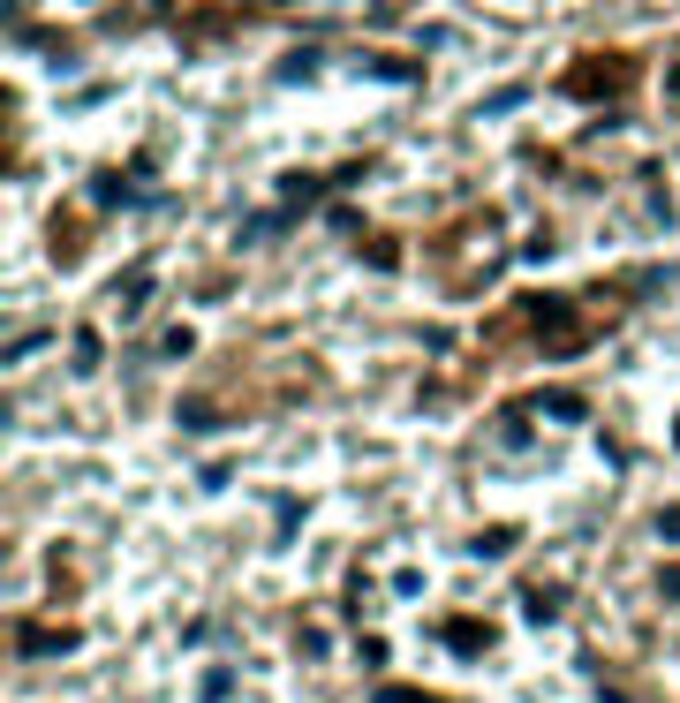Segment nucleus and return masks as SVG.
Segmentation results:
<instances>
[{"label":"nucleus","mask_w":680,"mask_h":703,"mask_svg":"<svg viewBox=\"0 0 680 703\" xmlns=\"http://www.w3.org/2000/svg\"><path fill=\"white\" fill-rule=\"evenodd\" d=\"M665 598H680V567H665Z\"/></svg>","instance_id":"obj_14"},{"label":"nucleus","mask_w":680,"mask_h":703,"mask_svg":"<svg viewBox=\"0 0 680 703\" xmlns=\"http://www.w3.org/2000/svg\"><path fill=\"white\" fill-rule=\"evenodd\" d=\"M16 643H23L31 658H46V651H68V643H76V628H23Z\"/></svg>","instance_id":"obj_6"},{"label":"nucleus","mask_w":680,"mask_h":703,"mask_svg":"<svg viewBox=\"0 0 680 703\" xmlns=\"http://www.w3.org/2000/svg\"><path fill=\"white\" fill-rule=\"evenodd\" d=\"M378 703H431V696H408V688H378Z\"/></svg>","instance_id":"obj_13"},{"label":"nucleus","mask_w":680,"mask_h":703,"mask_svg":"<svg viewBox=\"0 0 680 703\" xmlns=\"http://www.w3.org/2000/svg\"><path fill=\"white\" fill-rule=\"evenodd\" d=\"M144 303H152V265H136V273L114 280V310H121V318H136Z\"/></svg>","instance_id":"obj_3"},{"label":"nucleus","mask_w":680,"mask_h":703,"mask_svg":"<svg viewBox=\"0 0 680 703\" xmlns=\"http://www.w3.org/2000/svg\"><path fill=\"white\" fill-rule=\"evenodd\" d=\"M159 348H167V356H197V333H189V326H174V333H167Z\"/></svg>","instance_id":"obj_12"},{"label":"nucleus","mask_w":680,"mask_h":703,"mask_svg":"<svg viewBox=\"0 0 680 703\" xmlns=\"http://www.w3.org/2000/svg\"><path fill=\"white\" fill-rule=\"evenodd\" d=\"M272 227H288V205L280 212H250V220H242V242H272Z\"/></svg>","instance_id":"obj_8"},{"label":"nucleus","mask_w":680,"mask_h":703,"mask_svg":"<svg viewBox=\"0 0 680 703\" xmlns=\"http://www.w3.org/2000/svg\"><path fill=\"white\" fill-rule=\"evenodd\" d=\"M529 318H537L544 341H560V348H575V341H582V326H575V310H567V303H529Z\"/></svg>","instance_id":"obj_2"},{"label":"nucleus","mask_w":680,"mask_h":703,"mask_svg":"<svg viewBox=\"0 0 680 703\" xmlns=\"http://www.w3.org/2000/svg\"><path fill=\"white\" fill-rule=\"evenodd\" d=\"M628 84H635L628 53H590V61L567 69V91H575V99H612V91H628Z\"/></svg>","instance_id":"obj_1"},{"label":"nucleus","mask_w":680,"mask_h":703,"mask_svg":"<svg viewBox=\"0 0 680 703\" xmlns=\"http://www.w3.org/2000/svg\"><path fill=\"white\" fill-rule=\"evenodd\" d=\"M280 189H288V212H303V205H318V197H325V182H318V174H288Z\"/></svg>","instance_id":"obj_7"},{"label":"nucleus","mask_w":680,"mask_h":703,"mask_svg":"<svg viewBox=\"0 0 680 703\" xmlns=\"http://www.w3.org/2000/svg\"><path fill=\"white\" fill-rule=\"evenodd\" d=\"M673 446H680V424H673Z\"/></svg>","instance_id":"obj_16"},{"label":"nucleus","mask_w":680,"mask_h":703,"mask_svg":"<svg viewBox=\"0 0 680 703\" xmlns=\"http://www.w3.org/2000/svg\"><path fill=\"white\" fill-rule=\"evenodd\" d=\"M136 174H144V159H136L129 174H99V182H91V197H99V205H129V189H136Z\"/></svg>","instance_id":"obj_5"},{"label":"nucleus","mask_w":680,"mask_h":703,"mask_svg":"<svg viewBox=\"0 0 680 703\" xmlns=\"http://www.w3.org/2000/svg\"><path fill=\"white\" fill-rule=\"evenodd\" d=\"M476 552H484V560H499V552H514V530H507V522H499V530H484V537H476Z\"/></svg>","instance_id":"obj_10"},{"label":"nucleus","mask_w":680,"mask_h":703,"mask_svg":"<svg viewBox=\"0 0 680 703\" xmlns=\"http://www.w3.org/2000/svg\"><path fill=\"white\" fill-rule=\"evenodd\" d=\"M439 635H446V643H454L461 658H476V651H492V628H484V620H446Z\"/></svg>","instance_id":"obj_4"},{"label":"nucleus","mask_w":680,"mask_h":703,"mask_svg":"<svg viewBox=\"0 0 680 703\" xmlns=\"http://www.w3.org/2000/svg\"><path fill=\"white\" fill-rule=\"evenodd\" d=\"M522 605H529V620H552V613H560V590H529Z\"/></svg>","instance_id":"obj_11"},{"label":"nucleus","mask_w":680,"mask_h":703,"mask_svg":"<svg viewBox=\"0 0 680 703\" xmlns=\"http://www.w3.org/2000/svg\"><path fill=\"white\" fill-rule=\"evenodd\" d=\"M537 409L552 416V424H575V416H582V394H544Z\"/></svg>","instance_id":"obj_9"},{"label":"nucleus","mask_w":680,"mask_h":703,"mask_svg":"<svg viewBox=\"0 0 680 703\" xmlns=\"http://www.w3.org/2000/svg\"><path fill=\"white\" fill-rule=\"evenodd\" d=\"M665 91H673V99H680V61H673V69H665Z\"/></svg>","instance_id":"obj_15"}]
</instances>
